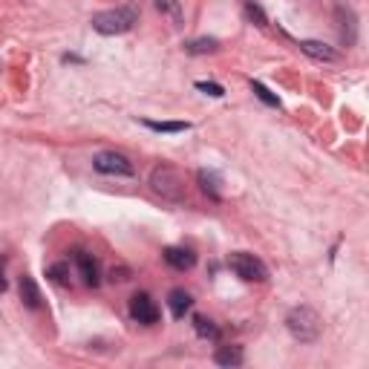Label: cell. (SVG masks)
Masks as SVG:
<instances>
[{"label": "cell", "mask_w": 369, "mask_h": 369, "mask_svg": "<svg viewBox=\"0 0 369 369\" xmlns=\"http://www.w3.org/2000/svg\"><path fill=\"white\" fill-rule=\"evenodd\" d=\"M165 263H168L170 269H176V271H188V269L197 266V254H194L191 248L170 245V248H165Z\"/></svg>", "instance_id": "52a82bcc"}, {"label": "cell", "mask_w": 369, "mask_h": 369, "mask_svg": "<svg viewBox=\"0 0 369 369\" xmlns=\"http://www.w3.org/2000/svg\"><path fill=\"white\" fill-rule=\"evenodd\" d=\"M251 90H254V95L260 98L263 104H269V107H280V98L266 87V84H260V81H251Z\"/></svg>", "instance_id": "ac0fdd59"}, {"label": "cell", "mask_w": 369, "mask_h": 369, "mask_svg": "<svg viewBox=\"0 0 369 369\" xmlns=\"http://www.w3.org/2000/svg\"><path fill=\"white\" fill-rule=\"evenodd\" d=\"M93 168L104 176H136V168L133 162L124 156V153H116V151H101L93 156Z\"/></svg>", "instance_id": "5b68a950"}, {"label": "cell", "mask_w": 369, "mask_h": 369, "mask_svg": "<svg viewBox=\"0 0 369 369\" xmlns=\"http://www.w3.org/2000/svg\"><path fill=\"white\" fill-rule=\"evenodd\" d=\"M197 90H202V93H208L213 98H223L226 95V90L219 87V84H213V81H197Z\"/></svg>", "instance_id": "44dd1931"}, {"label": "cell", "mask_w": 369, "mask_h": 369, "mask_svg": "<svg viewBox=\"0 0 369 369\" xmlns=\"http://www.w3.org/2000/svg\"><path fill=\"white\" fill-rule=\"evenodd\" d=\"M151 188H153V194H159L168 202H184V199H188V191H184V176L176 168H170V165L153 168Z\"/></svg>", "instance_id": "3957f363"}, {"label": "cell", "mask_w": 369, "mask_h": 369, "mask_svg": "<svg viewBox=\"0 0 369 369\" xmlns=\"http://www.w3.org/2000/svg\"><path fill=\"white\" fill-rule=\"evenodd\" d=\"M20 300H23V306L26 309H41V288H38V283H35L29 274H23L20 277Z\"/></svg>", "instance_id": "8fae6325"}, {"label": "cell", "mask_w": 369, "mask_h": 369, "mask_svg": "<svg viewBox=\"0 0 369 369\" xmlns=\"http://www.w3.org/2000/svg\"><path fill=\"white\" fill-rule=\"evenodd\" d=\"M245 15H248L251 20H257V26H266V23H269L266 15H263V9L257 6V4H245Z\"/></svg>", "instance_id": "7402d4cb"}, {"label": "cell", "mask_w": 369, "mask_h": 369, "mask_svg": "<svg viewBox=\"0 0 369 369\" xmlns=\"http://www.w3.org/2000/svg\"><path fill=\"white\" fill-rule=\"evenodd\" d=\"M194 329H197V335H199V338H208V341H219V326H216L213 320L202 317V315H197V317H194Z\"/></svg>", "instance_id": "e0dca14e"}, {"label": "cell", "mask_w": 369, "mask_h": 369, "mask_svg": "<svg viewBox=\"0 0 369 369\" xmlns=\"http://www.w3.org/2000/svg\"><path fill=\"white\" fill-rule=\"evenodd\" d=\"M216 49H219L216 38H197V41L184 44V52H188V55H208V52H216Z\"/></svg>", "instance_id": "2e32d148"}, {"label": "cell", "mask_w": 369, "mask_h": 369, "mask_svg": "<svg viewBox=\"0 0 369 369\" xmlns=\"http://www.w3.org/2000/svg\"><path fill=\"white\" fill-rule=\"evenodd\" d=\"M309 58H315V61H326V64H335L341 55L332 49V47H326V44H320V41H300L298 44Z\"/></svg>", "instance_id": "30bf717a"}, {"label": "cell", "mask_w": 369, "mask_h": 369, "mask_svg": "<svg viewBox=\"0 0 369 369\" xmlns=\"http://www.w3.org/2000/svg\"><path fill=\"white\" fill-rule=\"evenodd\" d=\"M127 309H130V317H133L136 323L151 326V323L159 320V306L153 303L151 294H144V291H136V294H133L130 303H127Z\"/></svg>", "instance_id": "8992f818"}, {"label": "cell", "mask_w": 369, "mask_h": 369, "mask_svg": "<svg viewBox=\"0 0 369 369\" xmlns=\"http://www.w3.org/2000/svg\"><path fill=\"white\" fill-rule=\"evenodd\" d=\"M228 269H231L240 280H245V283H266V280H269L266 263L260 260V257L248 254V251H234V254L228 257Z\"/></svg>", "instance_id": "277c9868"}, {"label": "cell", "mask_w": 369, "mask_h": 369, "mask_svg": "<svg viewBox=\"0 0 369 369\" xmlns=\"http://www.w3.org/2000/svg\"><path fill=\"white\" fill-rule=\"evenodd\" d=\"M156 9L162 15H170L173 20H182V6H179V0H153Z\"/></svg>", "instance_id": "d6986e66"}, {"label": "cell", "mask_w": 369, "mask_h": 369, "mask_svg": "<svg viewBox=\"0 0 369 369\" xmlns=\"http://www.w3.org/2000/svg\"><path fill=\"white\" fill-rule=\"evenodd\" d=\"M338 18H341V35H344V41H346V44H355V15H352V9L338 6Z\"/></svg>", "instance_id": "9a60e30c"}, {"label": "cell", "mask_w": 369, "mask_h": 369, "mask_svg": "<svg viewBox=\"0 0 369 369\" xmlns=\"http://www.w3.org/2000/svg\"><path fill=\"white\" fill-rule=\"evenodd\" d=\"M168 306H170V315L176 317V320H182L184 315L191 312V306H194V298L184 288H173L170 294H168Z\"/></svg>", "instance_id": "9c48e42d"}, {"label": "cell", "mask_w": 369, "mask_h": 369, "mask_svg": "<svg viewBox=\"0 0 369 369\" xmlns=\"http://www.w3.org/2000/svg\"><path fill=\"white\" fill-rule=\"evenodd\" d=\"M6 291V257L0 254V294Z\"/></svg>", "instance_id": "603a6c76"}, {"label": "cell", "mask_w": 369, "mask_h": 369, "mask_svg": "<svg viewBox=\"0 0 369 369\" xmlns=\"http://www.w3.org/2000/svg\"><path fill=\"white\" fill-rule=\"evenodd\" d=\"M47 277H52V283H58V286H66L69 283V266L66 263H55V266L47 269Z\"/></svg>", "instance_id": "ffe728a7"}, {"label": "cell", "mask_w": 369, "mask_h": 369, "mask_svg": "<svg viewBox=\"0 0 369 369\" xmlns=\"http://www.w3.org/2000/svg\"><path fill=\"white\" fill-rule=\"evenodd\" d=\"M213 361L219 363V366H242V361H245V355H242V349L240 346H219L216 352H213Z\"/></svg>", "instance_id": "4fadbf2b"}, {"label": "cell", "mask_w": 369, "mask_h": 369, "mask_svg": "<svg viewBox=\"0 0 369 369\" xmlns=\"http://www.w3.org/2000/svg\"><path fill=\"white\" fill-rule=\"evenodd\" d=\"M286 329L294 341L300 344H315L320 338V329H323V320L320 315L312 309V306H294L288 315H286Z\"/></svg>", "instance_id": "6da1fadb"}, {"label": "cell", "mask_w": 369, "mask_h": 369, "mask_svg": "<svg viewBox=\"0 0 369 369\" xmlns=\"http://www.w3.org/2000/svg\"><path fill=\"white\" fill-rule=\"evenodd\" d=\"M76 263H78V271H81V280L87 286H98L101 283V271H98V260L87 251H76Z\"/></svg>", "instance_id": "ba28073f"}, {"label": "cell", "mask_w": 369, "mask_h": 369, "mask_svg": "<svg viewBox=\"0 0 369 369\" xmlns=\"http://www.w3.org/2000/svg\"><path fill=\"white\" fill-rule=\"evenodd\" d=\"M93 29L101 35H124L139 23V6L127 4V6H116V9H104L93 15Z\"/></svg>", "instance_id": "7a4b0ae2"}, {"label": "cell", "mask_w": 369, "mask_h": 369, "mask_svg": "<svg viewBox=\"0 0 369 369\" xmlns=\"http://www.w3.org/2000/svg\"><path fill=\"white\" fill-rule=\"evenodd\" d=\"M141 124L147 130H153V133H184V130H191L188 122H151V119H144Z\"/></svg>", "instance_id": "5bb4252c"}, {"label": "cell", "mask_w": 369, "mask_h": 369, "mask_svg": "<svg viewBox=\"0 0 369 369\" xmlns=\"http://www.w3.org/2000/svg\"><path fill=\"white\" fill-rule=\"evenodd\" d=\"M197 179H199V188L213 199V202H219V199H223V182H219V176L213 173V170H199L197 173Z\"/></svg>", "instance_id": "7c38bea8"}]
</instances>
